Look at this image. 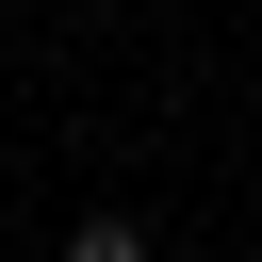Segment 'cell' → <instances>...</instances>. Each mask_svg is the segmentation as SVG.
Listing matches in <instances>:
<instances>
[{"label":"cell","instance_id":"2","mask_svg":"<svg viewBox=\"0 0 262 262\" xmlns=\"http://www.w3.org/2000/svg\"><path fill=\"white\" fill-rule=\"evenodd\" d=\"M246 49H262V16H246Z\"/></svg>","mask_w":262,"mask_h":262},{"label":"cell","instance_id":"1","mask_svg":"<svg viewBox=\"0 0 262 262\" xmlns=\"http://www.w3.org/2000/svg\"><path fill=\"white\" fill-rule=\"evenodd\" d=\"M66 262H147V229H131V213H82V229H66Z\"/></svg>","mask_w":262,"mask_h":262}]
</instances>
